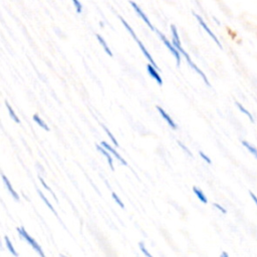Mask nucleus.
I'll return each instance as SVG.
<instances>
[{
	"instance_id": "obj_12",
	"label": "nucleus",
	"mask_w": 257,
	"mask_h": 257,
	"mask_svg": "<svg viewBox=\"0 0 257 257\" xmlns=\"http://www.w3.org/2000/svg\"><path fill=\"white\" fill-rule=\"evenodd\" d=\"M241 143H242V145H243V147H245L247 150H248V152L251 154V155H253V157L257 160V149L253 146V145H251L250 143H248L247 141H242V142H241Z\"/></svg>"
},
{
	"instance_id": "obj_3",
	"label": "nucleus",
	"mask_w": 257,
	"mask_h": 257,
	"mask_svg": "<svg viewBox=\"0 0 257 257\" xmlns=\"http://www.w3.org/2000/svg\"><path fill=\"white\" fill-rule=\"evenodd\" d=\"M156 32H157V35L159 36V37L161 38V40H162L163 42H164V44L167 46V48H168V50L172 53V55L175 56V58H176V60H177V66H180V62H181V54H180V52L178 51V50H177V48L174 46V44L173 43H171L169 40H168V38L163 35V34H161V32L159 31V30H157L156 29Z\"/></svg>"
},
{
	"instance_id": "obj_10",
	"label": "nucleus",
	"mask_w": 257,
	"mask_h": 257,
	"mask_svg": "<svg viewBox=\"0 0 257 257\" xmlns=\"http://www.w3.org/2000/svg\"><path fill=\"white\" fill-rule=\"evenodd\" d=\"M2 179H3L4 183H5V185H6L7 189H8V191L10 192V194L12 195V197H13V198H14L16 201H19V196H18V193H16V192L14 191V189L12 188V186H11V183H10V182H9V180L7 179V177H6L5 175H2Z\"/></svg>"
},
{
	"instance_id": "obj_7",
	"label": "nucleus",
	"mask_w": 257,
	"mask_h": 257,
	"mask_svg": "<svg viewBox=\"0 0 257 257\" xmlns=\"http://www.w3.org/2000/svg\"><path fill=\"white\" fill-rule=\"evenodd\" d=\"M147 70H148V73H150V75L158 83V85L162 86L163 85V80H162V78H161V76H160V74L158 73V70L156 68H154V66H152V64H148Z\"/></svg>"
},
{
	"instance_id": "obj_2",
	"label": "nucleus",
	"mask_w": 257,
	"mask_h": 257,
	"mask_svg": "<svg viewBox=\"0 0 257 257\" xmlns=\"http://www.w3.org/2000/svg\"><path fill=\"white\" fill-rule=\"evenodd\" d=\"M16 230H18V234L26 241V242L30 245V246H32V248H34L40 256H42V257H44V253H43V251H42V249H41V247L39 246V244L37 242V241L34 239V238H31L30 236H29V234L26 232V230L24 229V227H19V228H18V229H16Z\"/></svg>"
},
{
	"instance_id": "obj_16",
	"label": "nucleus",
	"mask_w": 257,
	"mask_h": 257,
	"mask_svg": "<svg viewBox=\"0 0 257 257\" xmlns=\"http://www.w3.org/2000/svg\"><path fill=\"white\" fill-rule=\"evenodd\" d=\"M5 243H6V246H7L8 250L10 251V253H11L13 256H18V253L14 250V247H13V245H12V243H11V241L9 240L8 236H5Z\"/></svg>"
},
{
	"instance_id": "obj_15",
	"label": "nucleus",
	"mask_w": 257,
	"mask_h": 257,
	"mask_svg": "<svg viewBox=\"0 0 257 257\" xmlns=\"http://www.w3.org/2000/svg\"><path fill=\"white\" fill-rule=\"evenodd\" d=\"M193 192L195 193V195L197 196V198H198V199H199V200H200L202 203L206 204V203L208 202V200H207L206 196L204 195V193L202 192V190L198 189L197 187H193Z\"/></svg>"
},
{
	"instance_id": "obj_13",
	"label": "nucleus",
	"mask_w": 257,
	"mask_h": 257,
	"mask_svg": "<svg viewBox=\"0 0 257 257\" xmlns=\"http://www.w3.org/2000/svg\"><path fill=\"white\" fill-rule=\"evenodd\" d=\"M236 106H237V108L239 109V110H240L241 112H243V114H244L245 116H247V118L249 119V121H250L251 123H254V118H253V116H252L251 112H249V110H248L247 109H245L242 105H241V104L238 103V102H236Z\"/></svg>"
},
{
	"instance_id": "obj_1",
	"label": "nucleus",
	"mask_w": 257,
	"mask_h": 257,
	"mask_svg": "<svg viewBox=\"0 0 257 257\" xmlns=\"http://www.w3.org/2000/svg\"><path fill=\"white\" fill-rule=\"evenodd\" d=\"M120 19H121V21H122V23L124 24V26L126 27V29L128 31V32H130V34H131V36L134 37V39L136 40V42L139 44V46H140V48H141V51H142V53L145 55V56H146L147 57V59L150 61V63L152 64V66H154V68H156L157 70H159V68H158V66H157V64H156V62H155V60L153 59V57L151 56V55L149 54V52L147 51V48L146 47H145L144 46V44L141 42V40L137 37V36H136V34H135V31L133 30V28L130 26V25H128V23L123 18H121V16H120Z\"/></svg>"
},
{
	"instance_id": "obj_29",
	"label": "nucleus",
	"mask_w": 257,
	"mask_h": 257,
	"mask_svg": "<svg viewBox=\"0 0 257 257\" xmlns=\"http://www.w3.org/2000/svg\"><path fill=\"white\" fill-rule=\"evenodd\" d=\"M220 256H221V257H228V256H229V254H228V253H226V252H222Z\"/></svg>"
},
{
	"instance_id": "obj_27",
	"label": "nucleus",
	"mask_w": 257,
	"mask_h": 257,
	"mask_svg": "<svg viewBox=\"0 0 257 257\" xmlns=\"http://www.w3.org/2000/svg\"><path fill=\"white\" fill-rule=\"evenodd\" d=\"M177 143H178V145H179V146L184 150V151H186V153L188 154V155H190V156H192V154H191V152H190V150L188 149V148H186L185 146H184V145L180 142V141H178V142H177Z\"/></svg>"
},
{
	"instance_id": "obj_19",
	"label": "nucleus",
	"mask_w": 257,
	"mask_h": 257,
	"mask_svg": "<svg viewBox=\"0 0 257 257\" xmlns=\"http://www.w3.org/2000/svg\"><path fill=\"white\" fill-rule=\"evenodd\" d=\"M34 120H35V122H37L42 128H44V130L45 131H48V130H50V128H48V127H47V125L37 116V115H35L34 116Z\"/></svg>"
},
{
	"instance_id": "obj_6",
	"label": "nucleus",
	"mask_w": 257,
	"mask_h": 257,
	"mask_svg": "<svg viewBox=\"0 0 257 257\" xmlns=\"http://www.w3.org/2000/svg\"><path fill=\"white\" fill-rule=\"evenodd\" d=\"M130 3H131V5H132V7H133V9L135 10V12L140 16V18H142V20L145 22V23H146L149 27H150V29L151 30H155L156 31V28L153 26V24L151 23V21H150V19L148 18V16L146 15V14H145V12L141 9V7L136 3V2H134V1H130Z\"/></svg>"
},
{
	"instance_id": "obj_11",
	"label": "nucleus",
	"mask_w": 257,
	"mask_h": 257,
	"mask_svg": "<svg viewBox=\"0 0 257 257\" xmlns=\"http://www.w3.org/2000/svg\"><path fill=\"white\" fill-rule=\"evenodd\" d=\"M96 149H98L108 159V162H109V165H110V169L114 170V163H112V159H111L110 155L108 153V150L105 149L103 146H99V145H96Z\"/></svg>"
},
{
	"instance_id": "obj_4",
	"label": "nucleus",
	"mask_w": 257,
	"mask_h": 257,
	"mask_svg": "<svg viewBox=\"0 0 257 257\" xmlns=\"http://www.w3.org/2000/svg\"><path fill=\"white\" fill-rule=\"evenodd\" d=\"M180 54L181 55H183L184 56H185V58L187 59V61H188V63H189V66L193 69V70H194L199 75H201V77L204 79V82H205V84L208 86V87H211V85H210V83H209V80H208V78H207V76L205 75V73L196 66V64L194 63V62H193L192 61V59H191V57L189 56V55L185 52V51H183V48H182V50L180 51Z\"/></svg>"
},
{
	"instance_id": "obj_5",
	"label": "nucleus",
	"mask_w": 257,
	"mask_h": 257,
	"mask_svg": "<svg viewBox=\"0 0 257 257\" xmlns=\"http://www.w3.org/2000/svg\"><path fill=\"white\" fill-rule=\"evenodd\" d=\"M193 14H194V16H195V18H196V19L198 20V22H199V24L203 27V29L207 32V34L209 35V37H210L214 41H215V43L220 47V48H222V44H221V42L219 41V39L217 38V37L213 34V32H212V30L210 29V28H209L208 27V25L206 24V22L203 20V18H201V16L200 15H198V14H196V13H193Z\"/></svg>"
},
{
	"instance_id": "obj_22",
	"label": "nucleus",
	"mask_w": 257,
	"mask_h": 257,
	"mask_svg": "<svg viewBox=\"0 0 257 257\" xmlns=\"http://www.w3.org/2000/svg\"><path fill=\"white\" fill-rule=\"evenodd\" d=\"M139 246H140V249L142 250V252H143L145 255L148 256V257H151V256H152V255H151V253H149V252H148V250H147V248H146V246H145V244H144L143 242H140V243H139Z\"/></svg>"
},
{
	"instance_id": "obj_23",
	"label": "nucleus",
	"mask_w": 257,
	"mask_h": 257,
	"mask_svg": "<svg viewBox=\"0 0 257 257\" xmlns=\"http://www.w3.org/2000/svg\"><path fill=\"white\" fill-rule=\"evenodd\" d=\"M111 196H112V198L115 199V201H116V202H117V203H118V204L121 206V208H123V209L125 208V205H124V203L121 201V199L118 197V195L116 194L115 192H112V193H111Z\"/></svg>"
},
{
	"instance_id": "obj_24",
	"label": "nucleus",
	"mask_w": 257,
	"mask_h": 257,
	"mask_svg": "<svg viewBox=\"0 0 257 257\" xmlns=\"http://www.w3.org/2000/svg\"><path fill=\"white\" fill-rule=\"evenodd\" d=\"M199 155H200V157L205 161V162L206 163H208V164H211V160H210V158H209L207 155H205L203 152H199Z\"/></svg>"
},
{
	"instance_id": "obj_28",
	"label": "nucleus",
	"mask_w": 257,
	"mask_h": 257,
	"mask_svg": "<svg viewBox=\"0 0 257 257\" xmlns=\"http://www.w3.org/2000/svg\"><path fill=\"white\" fill-rule=\"evenodd\" d=\"M249 195H250L251 199L253 200V202L255 203V205L257 206V196L255 194H253V192H251V191H249Z\"/></svg>"
},
{
	"instance_id": "obj_14",
	"label": "nucleus",
	"mask_w": 257,
	"mask_h": 257,
	"mask_svg": "<svg viewBox=\"0 0 257 257\" xmlns=\"http://www.w3.org/2000/svg\"><path fill=\"white\" fill-rule=\"evenodd\" d=\"M96 38H98V40H99V42L102 44V46H103V48H104V50H105V52L108 54V55H110V56H112V53H111V51H110V48L109 47V45L107 44V42H106V40L100 36V35H96Z\"/></svg>"
},
{
	"instance_id": "obj_18",
	"label": "nucleus",
	"mask_w": 257,
	"mask_h": 257,
	"mask_svg": "<svg viewBox=\"0 0 257 257\" xmlns=\"http://www.w3.org/2000/svg\"><path fill=\"white\" fill-rule=\"evenodd\" d=\"M37 192H38V194H39V196H40V197L42 198V200L44 201V203H45V204H46V205H47L48 207H50V209H51V210H52V211H53V212H54V213H55V215L57 216V213L55 212V209H54L53 205H52V204H51L50 202H48V201H47V199H46V198H45V196L43 195V193H42V192H41L40 190H37Z\"/></svg>"
},
{
	"instance_id": "obj_20",
	"label": "nucleus",
	"mask_w": 257,
	"mask_h": 257,
	"mask_svg": "<svg viewBox=\"0 0 257 257\" xmlns=\"http://www.w3.org/2000/svg\"><path fill=\"white\" fill-rule=\"evenodd\" d=\"M72 1H73L74 8H75V11L77 13H82L83 12V5H82V3H80L79 0H72Z\"/></svg>"
},
{
	"instance_id": "obj_9",
	"label": "nucleus",
	"mask_w": 257,
	"mask_h": 257,
	"mask_svg": "<svg viewBox=\"0 0 257 257\" xmlns=\"http://www.w3.org/2000/svg\"><path fill=\"white\" fill-rule=\"evenodd\" d=\"M101 145H102V146H103L105 149H107L108 151H110V152L112 155H114V156H115V157H116V158H117V159L120 161V162H121L122 164H124L125 166H127V165H128V163L126 162L125 159H124V158H123V157H122V156H121V155H120V154H119V153H118V152H117L115 149H112V148L110 146V145H109L108 143H106V142H102V143H101Z\"/></svg>"
},
{
	"instance_id": "obj_26",
	"label": "nucleus",
	"mask_w": 257,
	"mask_h": 257,
	"mask_svg": "<svg viewBox=\"0 0 257 257\" xmlns=\"http://www.w3.org/2000/svg\"><path fill=\"white\" fill-rule=\"evenodd\" d=\"M39 181H40V182H41V184H42V186H43V187H44V188H45V189H46V190H47V191H50V192H51V193H52V194H53V195H54V197H55V199H56V197H55V194H54V192H53V190H52V189H51V188H50V187H48V186H47V185H46V183H45V182H44V180H43V179H42V178H40V177H39Z\"/></svg>"
},
{
	"instance_id": "obj_17",
	"label": "nucleus",
	"mask_w": 257,
	"mask_h": 257,
	"mask_svg": "<svg viewBox=\"0 0 257 257\" xmlns=\"http://www.w3.org/2000/svg\"><path fill=\"white\" fill-rule=\"evenodd\" d=\"M6 104V108L8 109V111H9V115H10V117L12 118V120L14 121V122H16V123H18V124H19L20 123V121H19V119H18V116H16L15 115V112H14V110H13V109L11 108V106L6 102L5 103Z\"/></svg>"
},
{
	"instance_id": "obj_8",
	"label": "nucleus",
	"mask_w": 257,
	"mask_h": 257,
	"mask_svg": "<svg viewBox=\"0 0 257 257\" xmlns=\"http://www.w3.org/2000/svg\"><path fill=\"white\" fill-rule=\"evenodd\" d=\"M157 110H158V111L160 112V115L164 118V120L167 122V124L171 127V128H173V130H176V128H177V125H176L175 122L172 120V118L167 114V112H166L162 108L159 107V106L157 107Z\"/></svg>"
},
{
	"instance_id": "obj_21",
	"label": "nucleus",
	"mask_w": 257,
	"mask_h": 257,
	"mask_svg": "<svg viewBox=\"0 0 257 257\" xmlns=\"http://www.w3.org/2000/svg\"><path fill=\"white\" fill-rule=\"evenodd\" d=\"M103 128H105V131H106V133L108 134V136L110 137V139L111 140V142H112V143H114V145H115V146H116V147H119V143H118V141H117V140L115 139V137H114V136H112V134H111V133H110V132L109 131V128H108L107 127H105V126H103Z\"/></svg>"
},
{
	"instance_id": "obj_25",
	"label": "nucleus",
	"mask_w": 257,
	"mask_h": 257,
	"mask_svg": "<svg viewBox=\"0 0 257 257\" xmlns=\"http://www.w3.org/2000/svg\"><path fill=\"white\" fill-rule=\"evenodd\" d=\"M213 206L216 208V209H218V210L220 211V212H222L223 214H226L227 213V211H226V209H225L224 207H222L220 204H217V203H214L213 204Z\"/></svg>"
}]
</instances>
